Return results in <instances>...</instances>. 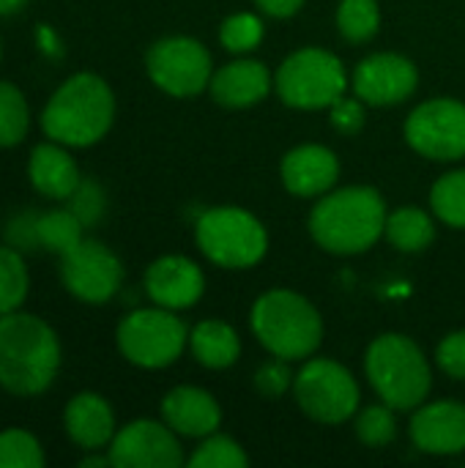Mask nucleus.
<instances>
[{"mask_svg":"<svg viewBox=\"0 0 465 468\" xmlns=\"http://www.w3.org/2000/svg\"><path fill=\"white\" fill-rule=\"evenodd\" d=\"M63 425L69 439L82 447V450H101L112 441L115 436V417L110 403L101 395L93 392H79L69 400Z\"/></svg>","mask_w":465,"mask_h":468,"instance_id":"obj_19","label":"nucleus"},{"mask_svg":"<svg viewBox=\"0 0 465 468\" xmlns=\"http://www.w3.org/2000/svg\"><path fill=\"white\" fill-rule=\"evenodd\" d=\"M293 387L304 414L326 425L345 422L359 406V387L354 376L332 359H312L304 365Z\"/></svg>","mask_w":465,"mask_h":468,"instance_id":"obj_9","label":"nucleus"},{"mask_svg":"<svg viewBox=\"0 0 465 468\" xmlns=\"http://www.w3.org/2000/svg\"><path fill=\"white\" fill-rule=\"evenodd\" d=\"M145 66L151 80L170 96H195L214 77L208 49L186 36H170L156 41L148 49Z\"/></svg>","mask_w":465,"mask_h":468,"instance_id":"obj_10","label":"nucleus"},{"mask_svg":"<svg viewBox=\"0 0 465 468\" xmlns=\"http://www.w3.org/2000/svg\"><path fill=\"white\" fill-rule=\"evenodd\" d=\"M189 346H192V354L200 365L206 367H214V370H222V367H230L238 354H241V343H238V335L222 324V321H203L192 329L189 335Z\"/></svg>","mask_w":465,"mask_h":468,"instance_id":"obj_22","label":"nucleus"},{"mask_svg":"<svg viewBox=\"0 0 465 468\" xmlns=\"http://www.w3.org/2000/svg\"><path fill=\"white\" fill-rule=\"evenodd\" d=\"M263 38V25L255 14H233L219 27V41L230 52H247Z\"/></svg>","mask_w":465,"mask_h":468,"instance_id":"obj_31","label":"nucleus"},{"mask_svg":"<svg viewBox=\"0 0 465 468\" xmlns=\"http://www.w3.org/2000/svg\"><path fill=\"white\" fill-rule=\"evenodd\" d=\"M249 463L244 450L227 436H211L189 458L192 468H244Z\"/></svg>","mask_w":465,"mask_h":468,"instance_id":"obj_30","label":"nucleus"},{"mask_svg":"<svg viewBox=\"0 0 465 468\" xmlns=\"http://www.w3.org/2000/svg\"><path fill=\"white\" fill-rule=\"evenodd\" d=\"M30 288L27 266L19 250L0 247V315L19 310Z\"/></svg>","mask_w":465,"mask_h":468,"instance_id":"obj_26","label":"nucleus"},{"mask_svg":"<svg viewBox=\"0 0 465 468\" xmlns=\"http://www.w3.org/2000/svg\"><path fill=\"white\" fill-rule=\"evenodd\" d=\"M337 25H340V33L354 44L373 38L381 25L378 3L375 0H343L337 8Z\"/></svg>","mask_w":465,"mask_h":468,"instance_id":"obj_27","label":"nucleus"},{"mask_svg":"<svg viewBox=\"0 0 465 468\" xmlns=\"http://www.w3.org/2000/svg\"><path fill=\"white\" fill-rule=\"evenodd\" d=\"M162 417L164 422L189 439H200V436H211L219 428V406L217 400L197 389V387H178L173 389L164 403H162Z\"/></svg>","mask_w":465,"mask_h":468,"instance_id":"obj_20","label":"nucleus"},{"mask_svg":"<svg viewBox=\"0 0 465 468\" xmlns=\"http://www.w3.org/2000/svg\"><path fill=\"white\" fill-rule=\"evenodd\" d=\"M337 173V156L323 145H299L282 159V184L299 197H312L332 189Z\"/></svg>","mask_w":465,"mask_h":468,"instance_id":"obj_18","label":"nucleus"},{"mask_svg":"<svg viewBox=\"0 0 465 468\" xmlns=\"http://www.w3.org/2000/svg\"><path fill=\"white\" fill-rule=\"evenodd\" d=\"M304 0H258V5L271 16H291L301 8Z\"/></svg>","mask_w":465,"mask_h":468,"instance_id":"obj_38","label":"nucleus"},{"mask_svg":"<svg viewBox=\"0 0 465 468\" xmlns=\"http://www.w3.org/2000/svg\"><path fill=\"white\" fill-rule=\"evenodd\" d=\"M406 140L428 159L465 156V104L433 99L419 104L406 121Z\"/></svg>","mask_w":465,"mask_h":468,"instance_id":"obj_12","label":"nucleus"},{"mask_svg":"<svg viewBox=\"0 0 465 468\" xmlns=\"http://www.w3.org/2000/svg\"><path fill=\"white\" fill-rule=\"evenodd\" d=\"M255 384H258V389H260L263 395H269V398L282 395V392L291 387V370H288L285 359L269 362L266 367H260L258 376H255Z\"/></svg>","mask_w":465,"mask_h":468,"instance_id":"obj_36","label":"nucleus"},{"mask_svg":"<svg viewBox=\"0 0 465 468\" xmlns=\"http://www.w3.org/2000/svg\"><path fill=\"white\" fill-rule=\"evenodd\" d=\"M112 118L115 96L110 85L93 71H79L49 96L41 112V129L60 145L88 148L110 132Z\"/></svg>","mask_w":465,"mask_h":468,"instance_id":"obj_2","label":"nucleus"},{"mask_svg":"<svg viewBox=\"0 0 465 468\" xmlns=\"http://www.w3.org/2000/svg\"><path fill=\"white\" fill-rule=\"evenodd\" d=\"M79 466L96 468V466H112V463H110V455H107V458H85V461H79Z\"/></svg>","mask_w":465,"mask_h":468,"instance_id":"obj_41","label":"nucleus"},{"mask_svg":"<svg viewBox=\"0 0 465 468\" xmlns=\"http://www.w3.org/2000/svg\"><path fill=\"white\" fill-rule=\"evenodd\" d=\"M82 230L85 225L74 217L71 208L38 211V244L44 252L66 255L82 241Z\"/></svg>","mask_w":465,"mask_h":468,"instance_id":"obj_24","label":"nucleus"},{"mask_svg":"<svg viewBox=\"0 0 465 468\" xmlns=\"http://www.w3.org/2000/svg\"><path fill=\"white\" fill-rule=\"evenodd\" d=\"M384 233L403 252H422L436 239L433 219L422 208H400V211H395L392 217H386Z\"/></svg>","mask_w":465,"mask_h":468,"instance_id":"obj_23","label":"nucleus"},{"mask_svg":"<svg viewBox=\"0 0 465 468\" xmlns=\"http://www.w3.org/2000/svg\"><path fill=\"white\" fill-rule=\"evenodd\" d=\"M5 241L8 247L19 250L22 255L41 250L38 244V211H19L5 222Z\"/></svg>","mask_w":465,"mask_h":468,"instance_id":"obj_34","label":"nucleus"},{"mask_svg":"<svg viewBox=\"0 0 465 468\" xmlns=\"http://www.w3.org/2000/svg\"><path fill=\"white\" fill-rule=\"evenodd\" d=\"M356 433L367 447H384L395 439V417L392 406H370L356 420Z\"/></svg>","mask_w":465,"mask_h":468,"instance_id":"obj_32","label":"nucleus"},{"mask_svg":"<svg viewBox=\"0 0 465 468\" xmlns=\"http://www.w3.org/2000/svg\"><path fill=\"white\" fill-rule=\"evenodd\" d=\"M107 455L115 468H175L184 463L173 428L153 420H137L115 433Z\"/></svg>","mask_w":465,"mask_h":468,"instance_id":"obj_13","label":"nucleus"},{"mask_svg":"<svg viewBox=\"0 0 465 468\" xmlns=\"http://www.w3.org/2000/svg\"><path fill=\"white\" fill-rule=\"evenodd\" d=\"M439 365H441L444 373H449L452 378H463L465 381V332L449 335V337L439 346Z\"/></svg>","mask_w":465,"mask_h":468,"instance_id":"obj_35","label":"nucleus"},{"mask_svg":"<svg viewBox=\"0 0 465 468\" xmlns=\"http://www.w3.org/2000/svg\"><path fill=\"white\" fill-rule=\"evenodd\" d=\"M362 123H365V112H362V104L359 101L343 96V99H337L332 104V126L334 129H340L345 134H354V132L362 129Z\"/></svg>","mask_w":465,"mask_h":468,"instance_id":"obj_37","label":"nucleus"},{"mask_svg":"<svg viewBox=\"0 0 465 468\" xmlns=\"http://www.w3.org/2000/svg\"><path fill=\"white\" fill-rule=\"evenodd\" d=\"M38 36H41V44L47 47V52H49V55H55V52H58V41H55L52 30H49V27H41V30H38ZM58 55H60V52H58Z\"/></svg>","mask_w":465,"mask_h":468,"instance_id":"obj_40","label":"nucleus"},{"mask_svg":"<svg viewBox=\"0 0 465 468\" xmlns=\"http://www.w3.org/2000/svg\"><path fill=\"white\" fill-rule=\"evenodd\" d=\"M197 244L208 261L227 269L255 266L269 247L266 228L241 208H211L197 219Z\"/></svg>","mask_w":465,"mask_h":468,"instance_id":"obj_6","label":"nucleus"},{"mask_svg":"<svg viewBox=\"0 0 465 468\" xmlns=\"http://www.w3.org/2000/svg\"><path fill=\"white\" fill-rule=\"evenodd\" d=\"M203 271L181 255L159 258L145 271V291L148 296L164 310H184L192 307L203 293Z\"/></svg>","mask_w":465,"mask_h":468,"instance_id":"obj_15","label":"nucleus"},{"mask_svg":"<svg viewBox=\"0 0 465 468\" xmlns=\"http://www.w3.org/2000/svg\"><path fill=\"white\" fill-rule=\"evenodd\" d=\"M69 208L74 211V217L85 228L96 225L101 219V214H104V192H101V186L96 181H90V178H82L79 186L74 189V195L69 197Z\"/></svg>","mask_w":465,"mask_h":468,"instance_id":"obj_33","label":"nucleus"},{"mask_svg":"<svg viewBox=\"0 0 465 468\" xmlns=\"http://www.w3.org/2000/svg\"><path fill=\"white\" fill-rule=\"evenodd\" d=\"M30 0H0V16H8V14H19Z\"/></svg>","mask_w":465,"mask_h":468,"instance_id":"obj_39","label":"nucleus"},{"mask_svg":"<svg viewBox=\"0 0 465 468\" xmlns=\"http://www.w3.org/2000/svg\"><path fill=\"white\" fill-rule=\"evenodd\" d=\"M27 178L33 189L47 200H69L82 181L71 154L55 140L41 143L30 151Z\"/></svg>","mask_w":465,"mask_h":468,"instance_id":"obj_17","label":"nucleus"},{"mask_svg":"<svg viewBox=\"0 0 465 468\" xmlns=\"http://www.w3.org/2000/svg\"><path fill=\"white\" fill-rule=\"evenodd\" d=\"M60 280L74 299L104 304L118 293L123 282V266L104 244L82 239L77 247L60 255Z\"/></svg>","mask_w":465,"mask_h":468,"instance_id":"obj_11","label":"nucleus"},{"mask_svg":"<svg viewBox=\"0 0 465 468\" xmlns=\"http://www.w3.org/2000/svg\"><path fill=\"white\" fill-rule=\"evenodd\" d=\"M411 439L422 452L455 455L465 450V406L441 400L419 409L411 422Z\"/></svg>","mask_w":465,"mask_h":468,"instance_id":"obj_16","label":"nucleus"},{"mask_svg":"<svg viewBox=\"0 0 465 468\" xmlns=\"http://www.w3.org/2000/svg\"><path fill=\"white\" fill-rule=\"evenodd\" d=\"M60 367V343L52 326L30 313L0 315V387L16 398L49 389Z\"/></svg>","mask_w":465,"mask_h":468,"instance_id":"obj_1","label":"nucleus"},{"mask_svg":"<svg viewBox=\"0 0 465 468\" xmlns=\"http://www.w3.org/2000/svg\"><path fill=\"white\" fill-rule=\"evenodd\" d=\"M386 228V206L370 186H348L323 197L312 217V239L337 255L370 250Z\"/></svg>","mask_w":465,"mask_h":468,"instance_id":"obj_3","label":"nucleus"},{"mask_svg":"<svg viewBox=\"0 0 465 468\" xmlns=\"http://www.w3.org/2000/svg\"><path fill=\"white\" fill-rule=\"evenodd\" d=\"M269 69L258 60H236L211 77V96L225 107H249L269 93Z\"/></svg>","mask_w":465,"mask_h":468,"instance_id":"obj_21","label":"nucleus"},{"mask_svg":"<svg viewBox=\"0 0 465 468\" xmlns=\"http://www.w3.org/2000/svg\"><path fill=\"white\" fill-rule=\"evenodd\" d=\"M367 378L392 409H417L430 392V367L419 346L403 335H384L367 351Z\"/></svg>","mask_w":465,"mask_h":468,"instance_id":"obj_5","label":"nucleus"},{"mask_svg":"<svg viewBox=\"0 0 465 468\" xmlns=\"http://www.w3.org/2000/svg\"><path fill=\"white\" fill-rule=\"evenodd\" d=\"M348 77L343 63L318 47L293 52L277 71V93L285 104L299 110L332 107L343 99Z\"/></svg>","mask_w":465,"mask_h":468,"instance_id":"obj_7","label":"nucleus"},{"mask_svg":"<svg viewBox=\"0 0 465 468\" xmlns=\"http://www.w3.org/2000/svg\"><path fill=\"white\" fill-rule=\"evenodd\" d=\"M433 211L452 228H465V170L447 173L430 192Z\"/></svg>","mask_w":465,"mask_h":468,"instance_id":"obj_28","label":"nucleus"},{"mask_svg":"<svg viewBox=\"0 0 465 468\" xmlns=\"http://www.w3.org/2000/svg\"><path fill=\"white\" fill-rule=\"evenodd\" d=\"M30 107L22 90L11 82H0V148H14L27 137Z\"/></svg>","mask_w":465,"mask_h":468,"instance_id":"obj_25","label":"nucleus"},{"mask_svg":"<svg viewBox=\"0 0 465 468\" xmlns=\"http://www.w3.org/2000/svg\"><path fill=\"white\" fill-rule=\"evenodd\" d=\"M252 329L277 359H304L323 337L318 310L293 291H269L252 307Z\"/></svg>","mask_w":465,"mask_h":468,"instance_id":"obj_4","label":"nucleus"},{"mask_svg":"<svg viewBox=\"0 0 465 468\" xmlns=\"http://www.w3.org/2000/svg\"><path fill=\"white\" fill-rule=\"evenodd\" d=\"M0 55H3V47H0Z\"/></svg>","mask_w":465,"mask_h":468,"instance_id":"obj_42","label":"nucleus"},{"mask_svg":"<svg viewBox=\"0 0 465 468\" xmlns=\"http://www.w3.org/2000/svg\"><path fill=\"white\" fill-rule=\"evenodd\" d=\"M44 450L27 431L0 433V468H44Z\"/></svg>","mask_w":465,"mask_h":468,"instance_id":"obj_29","label":"nucleus"},{"mask_svg":"<svg viewBox=\"0 0 465 468\" xmlns=\"http://www.w3.org/2000/svg\"><path fill=\"white\" fill-rule=\"evenodd\" d=\"M186 340H189L186 326L164 307L162 310H137V313L126 315L118 326L121 354L132 365L148 367V370L173 365L181 356Z\"/></svg>","mask_w":465,"mask_h":468,"instance_id":"obj_8","label":"nucleus"},{"mask_svg":"<svg viewBox=\"0 0 465 468\" xmlns=\"http://www.w3.org/2000/svg\"><path fill=\"white\" fill-rule=\"evenodd\" d=\"M417 66L395 52H384V55H370L356 66L354 74V90L362 101L367 104H397L406 101L414 88H417Z\"/></svg>","mask_w":465,"mask_h":468,"instance_id":"obj_14","label":"nucleus"}]
</instances>
